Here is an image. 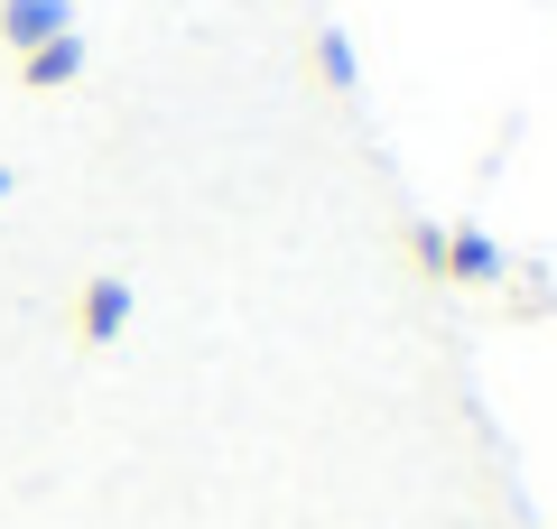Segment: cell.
Listing matches in <instances>:
<instances>
[{
    "instance_id": "obj_1",
    "label": "cell",
    "mask_w": 557,
    "mask_h": 529,
    "mask_svg": "<svg viewBox=\"0 0 557 529\" xmlns=\"http://www.w3.org/2000/svg\"><path fill=\"white\" fill-rule=\"evenodd\" d=\"M0 38L10 47H47L57 38V0H0Z\"/></svg>"
},
{
    "instance_id": "obj_2",
    "label": "cell",
    "mask_w": 557,
    "mask_h": 529,
    "mask_svg": "<svg viewBox=\"0 0 557 529\" xmlns=\"http://www.w3.org/2000/svg\"><path fill=\"white\" fill-rule=\"evenodd\" d=\"M20 75H28V84H65V75H75V47H65V38L28 47V65H20Z\"/></svg>"
}]
</instances>
